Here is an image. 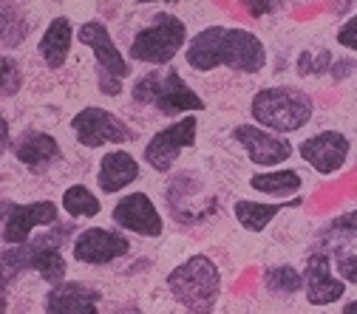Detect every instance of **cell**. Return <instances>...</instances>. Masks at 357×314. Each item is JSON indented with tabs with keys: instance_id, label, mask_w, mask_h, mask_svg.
Returning <instances> with one entry per match:
<instances>
[{
	"instance_id": "obj_1",
	"label": "cell",
	"mask_w": 357,
	"mask_h": 314,
	"mask_svg": "<svg viewBox=\"0 0 357 314\" xmlns=\"http://www.w3.org/2000/svg\"><path fill=\"white\" fill-rule=\"evenodd\" d=\"M185 60L193 71L210 74L215 68H230L238 74H258L266 68V46L258 34L236 26H207L185 49Z\"/></svg>"
},
{
	"instance_id": "obj_2",
	"label": "cell",
	"mask_w": 357,
	"mask_h": 314,
	"mask_svg": "<svg viewBox=\"0 0 357 314\" xmlns=\"http://www.w3.org/2000/svg\"><path fill=\"white\" fill-rule=\"evenodd\" d=\"M165 283L170 289V297L188 314H213L221 297V272L215 260L202 252L190 255L173 272H167Z\"/></svg>"
},
{
	"instance_id": "obj_3",
	"label": "cell",
	"mask_w": 357,
	"mask_h": 314,
	"mask_svg": "<svg viewBox=\"0 0 357 314\" xmlns=\"http://www.w3.org/2000/svg\"><path fill=\"white\" fill-rule=\"evenodd\" d=\"M315 113V102L306 91L292 85H270L261 88L250 100V116L255 125L273 130V133H295L309 125Z\"/></svg>"
},
{
	"instance_id": "obj_4",
	"label": "cell",
	"mask_w": 357,
	"mask_h": 314,
	"mask_svg": "<svg viewBox=\"0 0 357 314\" xmlns=\"http://www.w3.org/2000/svg\"><path fill=\"white\" fill-rule=\"evenodd\" d=\"M74 233V223H57V227L43 235V238H34L29 244H20V246H6L3 249V283L9 281V275L15 278L23 269H37L40 278L57 286L66 281V272H68V263L63 258V238H68Z\"/></svg>"
},
{
	"instance_id": "obj_5",
	"label": "cell",
	"mask_w": 357,
	"mask_h": 314,
	"mask_svg": "<svg viewBox=\"0 0 357 314\" xmlns=\"http://www.w3.org/2000/svg\"><path fill=\"white\" fill-rule=\"evenodd\" d=\"M130 97L137 105H151L162 116H176V113H199L204 111V100L193 91V88L182 79L176 68L167 71H148L139 77L130 88Z\"/></svg>"
},
{
	"instance_id": "obj_6",
	"label": "cell",
	"mask_w": 357,
	"mask_h": 314,
	"mask_svg": "<svg viewBox=\"0 0 357 314\" xmlns=\"http://www.w3.org/2000/svg\"><path fill=\"white\" fill-rule=\"evenodd\" d=\"M188 26L182 17L170 12H159L151 17L148 26H142L133 34L128 46V60L145 63V65H170L178 52L188 49Z\"/></svg>"
},
{
	"instance_id": "obj_7",
	"label": "cell",
	"mask_w": 357,
	"mask_h": 314,
	"mask_svg": "<svg viewBox=\"0 0 357 314\" xmlns=\"http://www.w3.org/2000/svg\"><path fill=\"white\" fill-rule=\"evenodd\" d=\"M79 42L94 54V65H97V88L105 97H119L122 94V79H128L133 74L130 60H125V54L119 52V46L114 42L111 31L105 23L100 20H85L77 31Z\"/></svg>"
},
{
	"instance_id": "obj_8",
	"label": "cell",
	"mask_w": 357,
	"mask_h": 314,
	"mask_svg": "<svg viewBox=\"0 0 357 314\" xmlns=\"http://www.w3.org/2000/svg\"><path fill=\"white\" fill-rule=\"evenodd\" d=\"M71 130H74V139L88 150H97L102 145H125V142L137 139V130L125 119H119L114 111L97 108V105H88L79 113H74Z\"/></svg>"
},
{
	"instance_id": "obj_9",
	"label": "cell",
	"mask_w": 357,
	"mask_h": 314,
	"mask_svg": "<svg viewBox=\"0 0 357 314\" xmlns=\"http://www.w3.org/2000/svg\"><path fill=\"white\" fill-rule=\"evenodd\" d=\"M54 223H60V207L49 198L31 201V204H17L3 198V230H0V235H3L6 246L29 244L34 230L54 227Z\"/></svg>"
},
{
	"instance_id": "obj_10",
	"label": "cell",
	"mask_w": 357,
	"mask_h": 314,
	"mask_svg": "<svg viewBox=\"0 0 357 314\" xmlns=\"http://www.w3.org/2000/svg\"><path fill=\"white\" fill-rule=\"evenodd\" d=\"M196 133H199V116L196 113H188L182 119H176L173 125L156 130L153 136L148 139V145L142 150V159L148 162L151 170L170 173L176 159L182 156V150L196 145Z\"/></svg>"
},
{
	"instance_id": "obj_11",
	"label": "cell",
	"mask_w": 357,
	"mask_h": 314,
	"mask_svg": "<svg viewBox=\"0 0 357 314\" xmlns=\"http://www.w3.org/2000/svg\"><path fill=\"white\" fill-rule=\"evenodd\" d=\"M233 139L244 148L247 159L258 167H266V170H275L281 167L287 159H292V142L281 133H273L261 125H238L233 127Z\"/></svg>"
},
{
	"instance_id": "obj_12",
	"label": "cell",
	"mask_w": 357,
	"mask_h": 314,
	"mask_svg": "<svg viewBox=\"0 0 357 314\" xmlns=\"http://www.w3.org/2000/svg\"><path fill=\"white\" fill-rule=\"evenodd\" d=\"M130 252V241L125 233L116 230H102V227H88L74 235L71 241V255L77 263L85 266H108Z\"/></svg>"
},
{
	"instance_id": "obj_13",
	"label": "cell",
	"mask_w": 357,
	"mask_h": 314,
	"mask_svg": "<svg viewBox=\"0 0 357 314\" xmlns=\"http://www.w3.org/2000/svg\"><path fill=\"white\" fill-rule=\"evenodd\" d=\"M114 223L122 233H133L142 238H159L165 233V221L148 193H128L111 210Z\"/></svg>"
},
{
	"instance_id": "obj_14",
	"label": "cell",
	"mask_w": 357,
	"mask_h": 314,
	"mask_svg": "<svg viewBox=\"0 0 357 314\" xmlns=\"http://www.w3.org/2000/svg\"><path fill=\"white\" fill-rule=\"evenodd\" d=\"M298 153L315 173L332 175L346 164V159L351 153V142L340 130H321L315 136H306L298 145Z\"/></svg>"
},
{
	"instance_id": "obj_15",
	"label": "cell",
	"mask_w": 357,
	"mask_h": 314,
	"mask_svg": "<svg viewBox=\"0 0 357 314\" xmlns=\"http://www.w3.org/2000/svg\"><path fill=\"white\" fill-rule=\"evenodd\" d=\"M303 289L312 306H329L346 295V281L332 275V260L326 252H312L303 266Z\"/></svg>"
},
{
	"instance_id": "obj_16",
	"label": "cell",
	"mask_w": 357,
	"mask_h": 314,
	"mask_svg": "<svg viewBox=\"0 0 357 314\" xmlns=\"http://www.w3.org/2000/svg\"><path fill=\"white\" fill-rule=\"evenodd\" d=\"M100 300L102 295L85 283L77 281H63L49 289L43 297V311L46 314H100Z\"/></svg>"
},
{
	"instance_id": "obj_17",
	"label": "cell",
	"mask_w": 357,
	"mask_h": 314,
	"mask_svg": "<svg viewBox=\"0 0 357 314\" xmlns=\"http://www.w3.org/2000/svg\"><path fill=\"white\" fill-rule=\"evenodd\" d=\"M12 156L31 173H43L63 159V148L46 130H23L12 145Z\"/></svg>"
},
{
	"instance_id": "obj_18",
	"label": "cell",
	"mask_w": 357,
	"mask_h": 314,
	"mask_svg": "<svg viewBox=\"0 0 357 314\" xmlns=\"http://www.w3.org/2000/svg\"><path fill=\"white\" fill-rule=\"evenodd\" d=\"M139 178V162L128 150H108L97 167V187L102 196H116Z\"/></svg>"
},
{
	"instance_id": "obj_19",
	"label": "cell",
	"mask_w": 357,
	"mask_h": 314,
	"mask_svg": "<svg viewBox=\"0 0 357 314\" xmlns=\"http://www.w3.org/2000/svg\"><path fill=\"white\" fill-rule=\"evenodd\" d=\"M74 26H71V20L68 17H54L49 26H46V31L40 34V42H37V54H40V60L46 63L49 68H63L66 65V60H68V54H71V42H74Z\"/></svg>"
},
{
	"instance_id": "obj_20",
	"label": "cell",
	"mask_w": 357,
	"mask_h": 314,
	"mask_svg": "<svg viewBox=\"0 0 357 314\" xmlns=\"http://www.w3.org/2000/svg\"><path fill=\"white\" fill-rule=\"evenodd\" d=\"M301 204H303L301 196H295V198H289V201H284V204L238 198V201L233 204V215H236V221H238V227H244L247 233H264V230L273 223V218H275L278 212L295 210V207H301Z\"/></svg>"
},
{
	"instance_id": "obj_21",
	"label": "cell",
	"mask_w": 357,
	"mask_h": 314,
	"mask_svg": "<svg viewBox=\"0 0 357 314\" xmlns=\"http://www.w3.org/2000/svg\"><path fill=\"white\" fill-rule=\"evenodd\" d=\"M250 187L261 196H273V198H289L298 196L303 187V178L298 170L281 167V170H264L250 175Z\"/></svg>"
},
{
	"instance_id": "obj_22",
	"label": "cell",
	"mask_w": 357,
	"mask_h": 314,
	"mask_svg": "<svg viewBox=\"0 0 357 314\" xmlns=\"http://www.w3.org/2000/svg\"><path fill=\"white\" fill-rule=\"evenodd\" d=\"M60 207H63L66 215L74 218V221L97 218V215L102 212L100 198H97L91 190H88L85 185H71V187H66V193H63V198H60Z\"/></svg>"
},
{
	"instance_id": "obj_23",
	"label": "cell",
	"mask_w": 357,
	"mask_h": 314,
	"mask_svg": "<svg viewBox=\"0 0 357 314\" xmlns=\"http://www.w3.org/2000/svg\"><path fill=\"white\" fill-rule=\"evenodd\" d=\"M264 289L275 295V297H289V295H298L306 283H303V272H298L295 266L289 263H281V266H270L264 272Z\"/></svg>"
},
{
	"instance_id": "obj_24",
	"label": "cell",
	"mask_w": 357,
	"mask_h": 314,
	"mask_svg": "<svg viewBox=\"0 0 357 314\" xmlns=\"http://www.w3.org/2000/svg\"><path fill=\"white\" fill-rule=\"evenodd\" d=\"M15 29L29 34V23L20 17L17 6H9V0H6V3H3V26H0V34H3V46L6 49H15V46H20V42H23V37Z\"/></svg>"
},
{
	"instance_id": "obj_25",
	"label": "cell",
	"mask_w": 357,
	"mask_h": 314,
	"mask_svg": "<svg viewBox=\"0 0 357 314\" xmlns=\"http://www.w3.org/2000/svg\"><path fill=\"white\" fill-rule=\"evenodd\" d=\"M20 91V65L9 54L3 57V97H15Z\"/></svg>"
},
{
	"instance_id": "obj_26",
	"label": "cell",
	"mask_w": 357,
	"mask_h": 314,
	"mask_svg": "<svg viewBox=\"0 0 357 314\" xmlns=\"http://www.w3.org/2000/svg\"><path fill=\"white\" fill-rule=\"evenodd\" d=\"M337 272L346 283L357 286V252H346V249H337Z\"/></svg>"
},
{
	"instance_id": "obj_27",
	"label": "cell",
	"mask_w": 357,
	"mask_h": 314,
	"mask_svg": "<svg viewBox=\"0 0 357 314\" xmlns=\"http://www.w3.org/2000/svg\"><path fill=\"white\" fill-rule=\"evenodd\" d=\"M335 40H337V46H343L346 52H354L357 54V12L337 29Z\"/></svg>"
},
{
	"instance_id": "obj_28",
	"label": "cell",
	"mask_w": 357,
	"mask_h": 314,
	"mask_svg": "<svg viewBox=\"0 0 357 314\" xmlns=\"http://www.w3.org/2000/svg\"><path fill=\"white\" fill-rule=\"evenodd\" d=\"M238 3L250 17H264V15H273L275 9H281L284 0H238Z\"/></svg>"
},
{
	"instance_id": "obj_29",
	"label": "cell",
	"mask_w": 357,
	"mask_h": 314,
	"mask_svg": "<svg viewBox=\"0 0 357 314\" xmlns=\"http://www.w3.org/2000/svg\"><path fill=\"white\" fill-rule=\"evenodd\" d=\"M329 230H335V233H357V207L343 212V215H335L329 221Z\"/></svg>"
},
{
	"instance_id": "obj_30",
	"label": "cell",
	"mask_w": 357,
	"mask_h": 314,
	"mask_svg": "<svg viewBox=\"0 0 357 314\" xmlns=\"http://www.w3.org/2000/svg\"><path fill=\"white\" fill-rule=\"evenodd\" d=\"M9 148H12V139H9V119L3 116V119H0V150L9 153Z\"/></svg>"
},
{
	"instance_id": "obj_31",
	"label": "cell",
	"mask_w": 357,
	"mask_h": 314,
	"mask_svg": "<svg viewBox=\"0 0 357 314\" xmlns=\"http://www.w3.org/2000/svg\"><path fill=\"white\" fill-rule=\"evenodd\" d=\"M343 314H357V300L346 303V306H343Z\"/></svg>"
},
{
	"instance_id": "obj_32",
	"label": "cell",
	"mask_w": 357,
	"mask_h": 314,
	"mask_svg": "<svg viewBox=\"0 0 357 314\" xmlns=\"http://www.w3.org/2000/svg\"><path fill=\"white\" fill-rule=\"evenodd\" d=\"M139 6H148V3H176V0H137Z\"/></svg>"
}]
</instances>
